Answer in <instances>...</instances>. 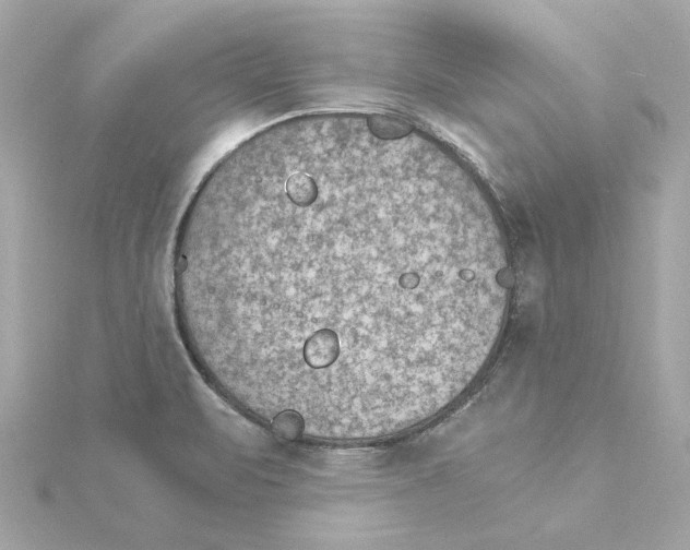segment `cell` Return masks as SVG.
<instances>
[{
    "instance_id": "obj_1",
    "label": "cell",
    "mask_w": 690,
    "mask_h": 550,
    "mask_svg": "<svg viewBox=\"0 0 690 550\" xmlns=\"http://www.w3.org/2000/svg\"><path fill=\"white\" fill-rule=\"evenodd\" d=\"M473 263L472 238L409 200L367 186L318 189L199 231L187 252L191 322L265 373L309 359L338 391L401 385L477 326L462 282L417 268Z\"/></svg>"
}]
</instances>
